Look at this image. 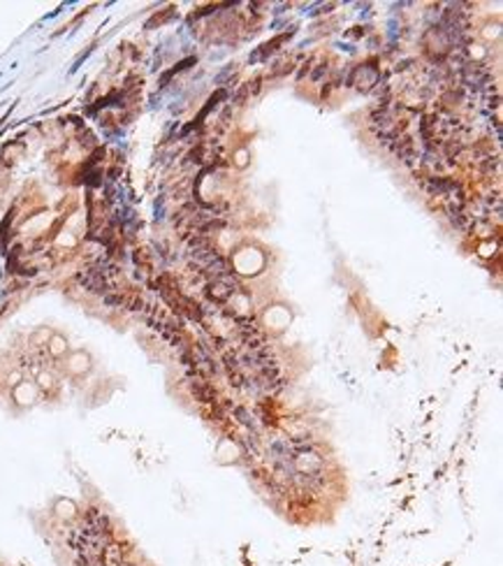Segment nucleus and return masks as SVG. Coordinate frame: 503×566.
I'll list each match as a JSON object with an SVG mask.
<instances>
[{
	"label": "nucleus",
	"instance_id": "1",
	"mask_svg": "<svg viewBox=\"0 0 503 566\" xmlns=\"http://www.w3.org/2000/svg\"><path fill=\"white\" fill-rule=\"evenodd\" d=\"M193 395L200 399L202 405H213L216 402V390L205 381H193Z\"/></svg>",
	"mask_w": 503,
	"mask_h": 566
},
{
	"label": "nucleus",
	"instance_id": "2",
	"mask_svg": "<svg viewBox=\"0 0 503 566\" xmlns=\"http://www.w3.org/2000/svg\"><path fill=\"white\" fill-rule=\"evenodd\" d=\"M234 411V418L244 424V428H249L253 434L258 432V422L253 418V413H249L244 407H230Z\"/></svg>",
	"mask_w": 503,
	"mask_h": 566
},
{
	"label": "nucleus",
	"instance_id": "3",
	"mask_svg": "<svg viewBox=\"0 0 503 566\" xmlns=\"http://www.w3.org/2000/svg\"><path fill=\"white\" fill-rule=\"evenodd\" d=\"M65 350H67V344H65L61 337H54V339H52V348H50L52 356H54V358H61Z\"/></svg>",
	"mask_w": 503,
	"mask_h": 566
},
{
	"label": "nucleus",
	"instance_id": "4",
	"mask_svg": "<svg viewBox=\"0 0 503 566\" xmlns=\"http://www.w3.org/2000/svg\"><path fill=\"white\" fill-rule=\"evenodd\" d=\"M323 73H327V67H325V65H318V70L314 73V80H321Z\"/></svg>",
	"mask_w": 503,
	"mask_h": 566
}]
</instances>
